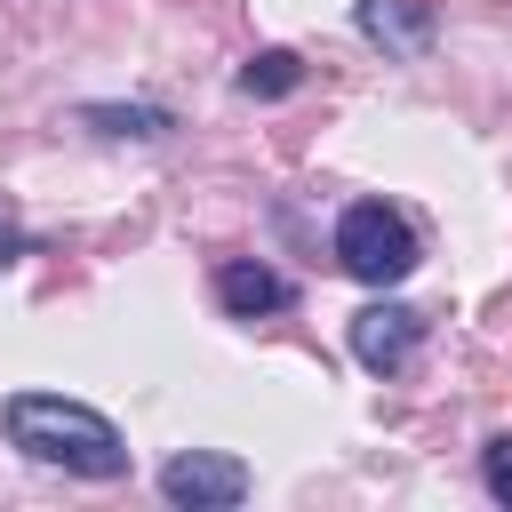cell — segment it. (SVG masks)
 Here are the masks:
<instances>
[{"label": "cell", "mask_w": 512, "mask_h": 512, "mask_svg": "<svg viewBox=\"0 0 512 512\" xmlns=\"http://www.w3.org/2000/svg\"><path fill=\"white\" fill-rule=\"evenodd\" d=\"M0 432L8 448H24L32 464L48 472H72V480H128V440L104 408L88 400H64V392H8L0 400Z\"/></svg>", "instance_id": "1"}, {"label": "cell", "mask_w": 512, "mask_h": 512, "mask_svg": "<svg viewBox=\"0 0 512 512\" xmlns=\"http://www.w3.org/2000/svg\"><path fill=\"white\" fill-rule=\"evenodd\" d=\"M336 264H344L360 288H400V280L424 264V240H416V224H408L400 208L352 200V208L336 216Z\"/></svg>", "instance_id": "2"}, {"label": "cell", "mask_w": 512, "mask_h": 512, "mask_svg": "<svg viewBox=\"0 0 512 512\" xmlns=\"http://www.w3.org/2000/svg\"><path fill=\"white\" fill-rule=\"evenodd\" d=\"M248 488H256L248 464L224 456V448H176L160 464V496L176 512H232V504H248Z\"/></svg>", "instance_id": "3"}, {"label": "cell", "mask_w": 512, "mask_h": 512, "mask_svg": "<svg viewBox=\"0 0 512 512\" xmlns=\"http://www.w3.org/2000/svg\"><path fill=\"white\" fill-rule=\"evenodd\" d=\"M424 328H432V320H424L416 304H400V296L376 288V304L352 312V360H360L368 376H400V368L424 352Z\"/></svg>", "instance_id": "4"}, {"label": "cell", "mask_w": 512, "mask_h": 512, "mask_svg": "<svg viewBox=\"0 0 512 512\" xmlns=\"http://www.w3.org/2000/svg\"><path fill=\"white\" fill-rule=\"evenodd\" d=\"M208 288H216V304H224L232 320H280V312H296V280L272 272L264 256H224Z\"/></svg>", "instance_id": "5"}, {"label": "cell", "mask_w": 512, "mask_h": 512, "mask_svg": "<svg viewBox=\"0 0 512 512\" xmlns=\"http://www.w3.org/2000/svg\"><path fill=\"white\" fill-rule=\"evenodd\" d=\"M352 24L384 56H424L432 48V0H352Z\"/></svg>", "instance_id": "6"}, {"label": "cell", "mask_w": 512, "mask_h": 512, "mask_svg": "<svg viewBox=\"0 0 512 512\" xmlns=\"http://www.w3.org/2000/svg\"><path fill=\"white\" fill-rule=\"evenodd\" d=\"M72 120H80V128H96V136H112V144H160V136L176 128V112H168V104H80Z\"/></svg>", "instance_id": "7"}, {"label": "cell", "mask_w": 512, "mask_h": 512, "mask_svg": "<svg viewBox=\"0 0 512 512\" xmlns=\"http://www.w3.org/2000/svg\"><path fill=\"white\" fill-rule=\"evenodd\" d=\"M232 88H240V96H264V104H272V96H296V88H304V56H296V48H256Z\"/></svg>", "instance_id": "8"}, {"label": "cell", "mask_w": 512, "mask_h": 512, "mask_svg": "<svg viewBox=\"0 0 512 512\" xmlns=\"http://www.w3.org/2000/svg\"><path fill=\"white\" fill-rule=\"evenodd\" d=\"M480 488H488V496L512 512V432H496V440L480 448Z\"/></svg>", "instance_id": "9"}, {"label": "cell", "mask_w": 512, "mask_h": 512, "mask_svg": "<svg viewBox=\"0 0 512 512\" xmlns=\"http://www.w3.org/2000/svg\"><path fill=\"white\" fill-rule=\"evenodd\" d=\"M16 256H32V240H24V232H16V224H8V216H0V272H8V264H16Z\"/></svg>", "instance_id": "10"}]
</instances>
